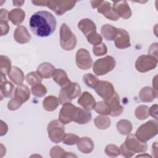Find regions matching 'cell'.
Wrapping results in <instances>:
<instances>
[{"label": "cell", "mask_w": 158, "mask_h": 158, "mask_svg": "<svg viewBox=\"0 0 158 158\" xmlns=\"http://www.w3.org/2000/svg\"><path fill=\"white\" fill-rule=\"evenodd\" d=\"M76 1H70L67 5H59V1H45V5L57 15H62L66 11L70 10L75 6Z\"/></svg>", "instance_id": "12"}, {"label": "cell", "mask_w": 158, "mask_h": 158, "mask_svg": "<svg viewBox=\"0 0 158 158\" xmlns=\"http://www.w3.org/2000/svg\"><path fill=\"white\" fill-rule=\"evenodd\" d=\"M94 89L98 95L104 101L110 99L115 93L112 83L107 81H99Z\"/></svg>", "instance_id": "9"}, {"label": "cell", "mask_w": 158, "mask_h": 158, "mask_svg": "<svg viewBox=\"0 0 158 158\" xmlns=\"http://www.w3.org/2000/svg\"><path fill=\"white\" fill-rule=\"evenodd\" d=\"M81 93V88L77 83H71L68 86L62 88L59 97V104H64L67 102H70L73 99L76 98Z\"/></svg>", "instance_id": "4"}, {"label": "cell", "mask_w": 158, "mask_h": 158, "mask_svg": "<svg viewBox=\"0 0 158 158\" xmlns=\"http://www.w3.org/2000/svg\"><path fill=\"white\" fill-rule=\"evenodd\" d=\"M105 152L108 156L110 157H117L120 153V149L117 146L114 144L107 145L106 147Z\"/></svg>", "instance_id": "39"}, {"label": "cell", "mask_w": 158, "mask_h": 158, "mask_svg": "<svg viewBox=\"0 0 158 158\" xmlns=\"http://www.w3.org/2000/svg\"><path fill=\"white\" fill-rule=\"evenodd\" d=\"M112 9L118 17H121L125 19L131 17V12L125 1L114 2Z\"/></svg>", "instance_id": "15"}, {"label": "cell", "mask_w": 158, "mask_h": 158, "mask_svg": "<svg viewBox=\"0 0 158 158\" xmlns=\"http://www.w3.org/2000/svg\"><path fill=\"white\" fill-rule=\"evenodd\" d=\"M14 37L15 40L20 44L28 43L31 39V36L29 35L27 28L23 26H20L15 29Z\"/></svg>", "instance_id": "20"}, {"label": "cell", "mask_w": 158, "mask_h": 158, "mask_svg": "<svg viewBox=\"0 0 158 158\" xmlns=\"http://www.w3.org/2000/svg\"><path fill=\"white\" fill-rule=\"evenodd\" d=\"M1 23V36L6 35L7 32L9 31V25L6 21H2L0 22Z\"/></svg>", "instance_id": "44"}, {"label": "cell", "mask_w": 158, "mask_h": 158, "mask_svg": "<svg viewBox=\"0 0 158 158\" xmlns=\"http://www.w3.org/2000/svg\"><path fill=\"white\" fill-rule=\"evenodd\" d=\"M115 66V60L114 58L112 56H107L95 61L93 65V72L99 76L106 75L112 70Z\"/></svg>", "instance_id": "5"}, {"label": "cell", "mask_w": 158, "mask_h": 158, "mask_svg": "<svg viewBox=\"0 0 158 158\" xmlns=\"http://www.w3.org/2000/svg\"><path fill=\"white\" fill-rule=\"evenodd\" d=\"M78 103L86 110L94 109L96 106V101L92 94L87 91L84 92L78 99Z\"/></svg>", "instance_id": "16"}, {"label": "cell", "mask_w": 158, "mask_h": 158, "mask_svg": "<svg viewBox=\"0 0 158 158\" xmlns=\"http://www.w3.org/2000/svg\"><path fill=\"white\" fill-rule=\"evenodd\" d=\"M46 87L41 83L36 84L31 88V93L36 97H43L46 94Z\"/></svg>", "instance_id": "37"}, {"label": "cell", "mask_w": 158, "mask_h": 158, "mask_svg": "<svg viewBox=\"0 0 158 158\" xmlns=\"http://www.w3.org/2000/svg\"><path fill=\"white\" fill-rule=\"evenodd\" d=\"M10 64V60L7 57L1 56V73L5 75L9 74L11 69Z\"/></svg>", "instance_id": "35"}, {"label": "cell", "mask_w": 158, "mask_h": 158, "mask_svg": "<svg viewBox=\"0 0 158 158\" xmlns=\"http://www.w3.org/2000/svg\"><path fill=\"white\" fill-rule=\"evenodd\" d=\"M78 27L81 30L86 38L91 34L96 32V27L95 23L91 20L88 19L81 20L78 24Z\"/></svg>", "instance_id": "18"}, {"label": "cell", "mask_w": 158, "mask_h": 158, "mask_svg": "<svg viewBox=\"0 0 158 158\" xmlns=\"http://www.w3.org/2000/svg\"><path fill=\"white\" fill-rule=\"evenodd\" d=\"M115 45L118 49H125L130 46L129 34L125 30L117 28Z\"/></svg>", "instance_id": "14"}, {"label": "cell", "mask_w": 158, "mask_h": 158, "mask_svg": "<svg viewBox=\"0 0 158 158\" xmlns=\"http://www.w3.org/2000/svg\"><path fill=\"white\" fill-rule=\"evenodd\" d=\"M78 139L79 138L75 135L71 133L65 134L63 139V143L67 145H73L77 143Z\"/></svg>", "instance_id": "40"}, {"label": "cell", "mask_w": 158, "mask_h": 158, "mask_svg": "<svg viewBox=\"0 0 158 158\" xmlns=\"http://www.w3.org/2000/svg\"><path fill=\"white\" fill-rule=\"evenodd\" d=\"M29 25L34 35L39 37H47L54 33L57 22L51 13L46 10H40L31 15Z\"/></svg>", "instance_id": "1"}, {"label": "cell", "mask_w": 158, "mask_h": 158, "mask_svg": "<svg viewBox=\"0 0 158 158\" xmlns=\"http://www.w3.org/2000/svg\"><path fill=\"white\" fill-rule=\"evenodd\" d=\"M30 96V90L27 85L20 84L16 88L14 94V98L19 100L22 103L26 102Z\"/></svg>", "instance_id": "23"}, {"label": "cell", "mask_w": 158, "mask_h": 158, "mask_svg": "<svg viewBox=\"0 0 158 158\" xmlns=\"http://www.w3.org/2000/svg\"><path fill=\"white\" fill-rule=\"evenodd\" d=\"M49 139L55 143L62 141L65 136V129L63 125L57 120L51 121L48 126Z\"/></svg>", "instance_id": "6"}, {"label": "cell", "mask_w": 158, "mask_h": 158, "mask_svg": "<svg viewBox=\"0 0 158 158\" xmlns=\"http://www.w3.org/2000/svg\"><path fill=\"white\" fill-rule=\"evenodd\" d=\"M101 32L104 39L109 41H112L116 38L117 29L109 24H106L102 27Z\"/></svg>", "instance_id": "25"}, {"label": "cell", "mask_w": 158, "mask_h": 158, "mask_svg": "<svg viewBox=\"0 0 158 158\" xmlns=\"http://www.w3.org/2000/svg\"><path fill=\"white\" fill-rule=\"evenodd\" d=\"M151 157V156H149V155H148V154H146V155H138V156H136V157Z\"/></svg>", "instance_id": "45"}, {"label": "cell", "mask_w": 158, "mask_h": 158, "mask_svg": "<svg viewBox=\"0 0 158 158\" xmlns=\"http://www.w3.org/2000/svg\"><path fill=\"white\" fill-rule=\"evenodd\" d=\"M148 109L149 108L146 106H140L138 107L135 110L136 117L139 120L145 119L149 115Z\"/></svg>", "instance_id": "38"}, {"label": "cell", "mask_w": 158, "mask_h": 158, "mask_svg": "<svg viewBox=\"0 0 158 158\" xmlns=\"http://www.w3.org/2000/svg\"><path fill=\"white\" fill-rule=\"evenodd\" d=\"M76 64L78 67L82 70L90 69L93 60L89 52L86 49H80L76 54Z\"/></svg>", "instance_id": "11"}, {"label": "cell", "mask_w": 158, "mask_h": 158, "mask_svg": "<svg viewBox=\"0 0 158 158\" xmlns=\"http://www.w3.org/2000/svg\"><path fill=\"white\" fill-rule=\"evenodd\" d=\"M94 110L101 115H110V109L106 101H100L96 104Z\"/></svg>", "instance_id": "32"}, {"label": "cell", "mask_w": 158, "mask_h": 158, "mask_svg": "<svg viewBox=\"0 0 158 158\" xmlns=\"http://www.w3.org/2000/svg\"><path fill=\"white\" fill-rule=\"evenodd\" d=\"M94 123L96 126L99 129H106L110 125V120L109 118L106 117L98 116L94 119Z\"/></svg>", "instance_id": "33"}, {"label": "cell", "mask_w": 158, "mask_h": 158, "mask_svg": "<svg viewBox=\"0 0 158 158\" xmlns=\"http://www.w3.org/2000/svg\"><path fill=\"white\" fill-rule=\"evenodd\" d=\"M93 51L95 56H102L107 53V47L104 43H101L99 46H94L93 48Z\"/></svg>", "instance_id": "42"}, {"label": "cell", "mask_w": 158, "mask_h": 158, "mask_svg": "<svg viewBox=\"0 0 158 158\" xmlns=\"http://www.w3.org/2000/svg\"><path fill=\"white\" fill-rule=\"evenodd\" d=\"M26 81L30 85L33 86L36 84L41 83L42 79L36 72H31L27 75Z\"/></svg>", "instance_id": "34"}, {"label": "cell", "mask_w": 158, "mask_h": 158, "mask_svg": "<svg viewBox=\"0 0 158 158\" xmlns=\"http://www.w3.org/2000/svg\"><path fill=\"white\" fill-rule=\"evenodd\" d=\"M83 81L88 86L93 89H94L99 81L98 78L91 73H87L83 77Z\"/></svg>", "instance_id": "36"}, {"label": "cell", "mask_w": 158, "mask_h": 158, "mask_svg": "<svg viewBox=\"0 0 158 158\" xmlns=\"http://www.w3.org/2000/svg\"><path fill=\"white\" fill-rule=\"evenodd\" d=\"M157 122L154 120H149L142 125L137 130L136 136L143 142H146L157 135Z\"/></svg>", "instance_id": "3"}, {"label": "cell", "mask_w": 158, "mask_h": 158, "mask_svg": "<svg viewBox=\"0 0 158 158\" xmlns=\"http://www.w3.org/2000/svg\"><path fill=\"white\" fill-rule=\"evenodd\" d=\"M53 80L62 88L65 87L72 83L69 79L66 72L60 69L56 70L53 75Z\"/></svg>", "instance_id": "21"}, {"label": "cell", "mask_w": 158, "mask_h": 158, "mask_svg": "<svg viewBox=\"0 0 158 158\" xmlns=\"http://www.w3.org/2000/svg\"><path fill=\"white\" fill-rule=\"evenodd\" d=\"M51 157H77L72 152H66L61 147L56 146L52 147L50 152Z\"/></svg>", "instance_id": "30"}, {"label": "cell", "mask_w": 158, "mask_h": 158, "mask_svg": "<svg viewBox=\"0 0 158 158\" xmlns=\"http://www.w3.org/2000/svg\"><path fill=\"white\" fill-rule=\"evenodd\" d=\"M56 70L51 64L44 62L38 66L36 72L41 78H48L54 75Z\"/></svg>", "instance_id": "19"}, {"label": "cell", "mask_w": 158, "mask_h": 158, "mask_svg": "<svg viewBox=\"0 0 158 158\" xmlns=\"http://www.w3.org/2000/svg\"><path fill=\"white\" fill-rule=\"evenodd\" d=\"M1 94L6 98H12L15 94V88L12 83L7 80L6 75L1 73Z\"/></svg>", "instance_id": "17"}, {"label": "cell", "mask_w": 158, "mask_h": 158, "mask_svg": "<svg viewBox=\"0 0 158 158\" xmlns=\"http://www.w3.org/2000/svg\"><path fill=\"white\" fill-rule=\"evenodd\" d=\"M126 148L134 154L138 152H144L147 150L146 142L138 139L135 135H128L124 143Z\"/></svg>", "instance_id": "8"}, {"label": "cell", "mask_w": 158, "mask_h": 158, "mask_svg": "<svg viewBox=\"0 0 158 158\" xmlns=\"http://www.w3.org/2000/svg\"><path fill=\"white\" fill-rule=\"evenodd\" d=\"M9 78L15 84L20 85L24 80V75L23 72L17 67H12L9 73Z\"/></svg>", "instance_id": "28"}, {"label": "cell", "mask_w": 158, "mask_h": 158, "mask_svg": "<svg viewBox=\"0 0 158 158\" xmlns=\"http://www.w3.org/2000/svg\"><path fill=\"white\" fill-rule=\"evenodd\" d=\"M157 63V59L152 56L143 55L139 56L135 63L136 70L140 72H146L154 69Z\"/></svg>", "instance_id": "7"}, {"label": "cell", "mask_w": 158, "mask_h": 158, "mask_svg": "<svg viewBox=\"0 0 158 158\" xmlns=\"http://www.w3.org/2000/svg\"><path fill=\"white\" fill-rule=\"evenodd\" d=\"M117 130L122 135H127L132 130V126L130 122L126 120H121L117 123Z\"/></svg>", "instance_id": "31"}, {"label": "cell", "mask_w": 158, "mask_h": 158, "mask_svg": "<svg viewBox=\"0 0 158 158\" xmlns=\"http://www.w3.org/2000/svg\"><path fill=\"white\" fill-rule=\"evenodd\" d=\"M25 12L20 9H12L9 14V19L15 25H19L23 21Z\"/></svg>", "instance_id": "27"}, {"label": "cell", "mask_w": 158, "mask_h": 158, "mask_svg": "<svg viewBox=\"0 0 158 158\" xmlns=\"http://www.w3.org/2000/svg\"><path fill=\"white\" fill-rule=\"evenodd\" d=\"M59 104V99L52 96H48L46 98L43 102V106L45 110L48 111H53L57 107L58 105Z\"/></svg>", "instance_id": "29"}, {"label": "cell", "mask_w": 158, "mask_h": 158, "mask_svg": "<svg viewBox=\"0 0 158 158\" xmlns=\"http://www.w3.org/2000/svg\"><path fill=\"white\" fill-rule=\"evenodd\" d=\"M77 107L70 102H67L62 106L59 115V119L63 124H67L74 120Z\"/></svg>", "instance_id": "10"}, {"label": "cell", "mask_w": 158, "mask_h": 158, "mask_svg": "<svg viewBox=\"0 0 158 158\" xmlns=\"http://www.w3.org/2000/svg\"><path fill=\"white\" fill-rule=\"evenodd\" d=\"M120 152L121 153V155L123 157H131L133 156L135 154L131 151H130L125 146L124 143L121 145L120 148Z\"/></svg>", "instance_id": "43"}, {"label": "cell", "mask_w": 158, "mask_h": 158, "mask_svg": "<svg viewBox=\"0 0 158 158\" xmlns=\"http://www.w3.org/2000/svg\"><path fill=\"white\" fill-rule=\"evenodd\" d=\"M86 38L88 41L91 44H93V46H97L100 44V43H101L102 41V38L101 36V35H99L96 32L91 34V35L88 36Z\"/></svg>", "instance_id": "41"}, {"label": "cell", "mask_w": 158, "mask_h": 158, "mask_svg": "<svg viewBox=\"0 0 158 158\" xmlns=\"http://www.w3.org/2000/svg\"><path fill=\"white\" fill-rule=\"evenodd\" d=\"M77 144L78 150L85 154L90 153L94 148L93 141L88 137H83L79 138Z\"/></svg>", "instance_id": "22"}, {"label": "cell", "mask_w": 158, "mask_h": 158, "mask_svg": "<svg viewBox=\"0 0 158 158\" xmlns=\"http://www.w3.org/2000/svg\"><path fill=\"white\" fill-rule=\"evenodd\" d=\"M60 43L61 47L66 51L72 50L77 44L76 36L65 23H63L60 27Z\"/></svg>", "instance_id": "2"}, {"label": "cell", "mask_w": 158, "mask_h": 158, "mask_svg": "<svg viewBox=\"0 0 158 158\" xmlns=\"http://www.w3.org/2000/svg\"><path fill=\"white\" fill-rule=\"evenodd\" d=\"M139 99L142 102H151L157 97V92L151 87H144L139 91Z\"/></svg>", "instance_id": "26"}, {"label": "cell", "mask_w": 158, "mask_h": 158, "mask_svg": "<svg viewBox=\"0 0 158 158\" xmlns=\"http://www.w3.org/2000/svg\"><path fill=\"white\" fill-rule=\"evenodd\" d=\"M105 101L110 109V114L109 115L112 117H117L122 113L123 108L120 104L119 96L116 92L110 99Z\"/></svg>", "instance_id": "13"}, {"label": "cell", "mask_w": 158, "mask_h": 158, "mask_svg": "<svg viewBox=\"0 0 158 158\" xmlns=\"http://www.w3.org/2000/svg\"><path fill=\"white\" fill-rule=\"evenodd\" d=\"M91 120V113L86 110L77 107L74 122L78 124H85Z\"/></svg>", "instance_id": "24"}]
</instances>
